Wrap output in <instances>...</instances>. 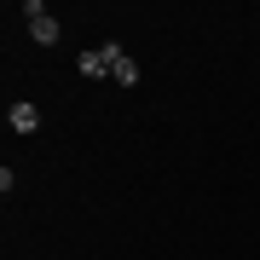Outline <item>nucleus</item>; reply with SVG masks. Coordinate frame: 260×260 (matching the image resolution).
<instances>
[{
    "instance_id": "obj_4",
    "label": "nucleus",
    "mask_w": 260,
    "mask_h": 260,
    "mask_svg": "<svg viewBox=\"0 0 260 260\" xmlns=\"http://www.w3.org/2000/svg\"><path fill=\"white\" fill-rule=\"evenodd\" d=\"M6 121H12V133H41V110H35L29 99H18V104H12V110H6Z\"/></svg>"
},
{
    "instance_id": "obj_2",
    "label": "nucleus",
    "mask_w": 260,
    "mask_h": 260,
    "mask_svg": "<svg viewBox=\"0 0 260 260\" xmlns=\"http://www.w3.org/2000/svg\"><path fill=\"white\" fill-rule=\"evenodd\" d=\"M104 58H110V81H116V87H139V64L127 58L121 41H104Z\"/></svg>"
},
{
    "instance_id": "obj_1",
    "label": "nucleus",
    "mask_w": 260,
    "mask_h": 260,
    "mask_svg": "<svg viewBox=\"0 0 260 260\" xmlns=\"http://www.w3.org/2000/svg\"><path fill=\"white\" fill-rule=\"evenodd\" d=\"M23 18H29V41H35V47H58V41H64V23L47 18L41 0H23Z\"/></svg>"
},
{
    "instance_id": "obj_3",
    "label": "nucleus",
    "mask_w": 260,
    "mask_h": 260,
    "mask_svg": "<svg viewBox=\"0 0 260 260\" xmlns=\"http://www.w3.org/2000/svg\"><path fill=\"white\" fill-rule=\"evenodd\" d=\"M75 70H81L87 81H104V75H110V58H104V47H87V52H75Z\"/></svg>"
}]
</instances>
